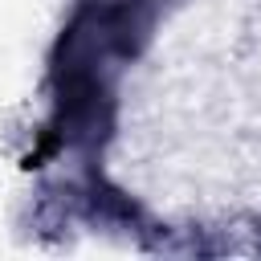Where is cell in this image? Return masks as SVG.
<instances>
[{
  "label": "cell",
  "instance_id": "obj_1",
  "mask_svg": "<svg viewBox=\"0 0 261 261\" xmlns=\"http://www.w3.org/2000/svg\"><path fill=\"white\" fill-rule=\"evenodd\" d=\"M86 204H90L94 216H102V220H110V224H139V216H143V208H139L126 192L110 188L106 179H90Z\"/></svg>",
  "mask_w": 261,
  "mask_h": 261
}]
</instances>
